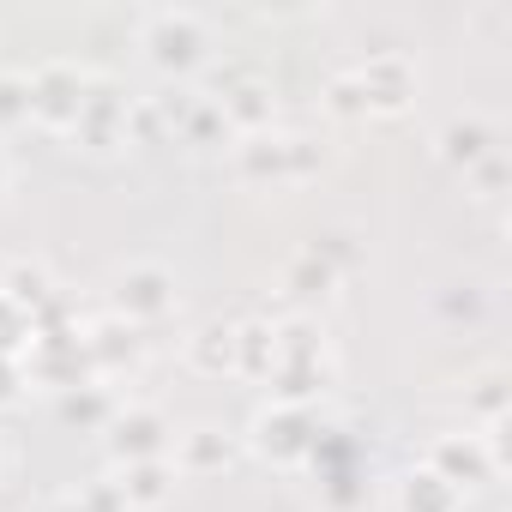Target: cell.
<instances>
[{
	"label": "cell",
	"instance_id": "cell-22",
	"mask_svg": "<svg viewBox=\"0 0 512 512\" xmlns=\"http://www.w3.org/2000/svg\"><path fill=\"white\" fill-rule=\"evenodd\" d=\"M272 362H278L272 320H235V374L241 380H266Z\"/></svg>",
	"mask_w": 512,
	"mask_h": 512
},
{
	"label": "cell",
	"instance_id": "cell-10",
	"mask_svg": "<svg viewBox=\"0 0 512 512\" xmlns=\"http://www.w3.org/2000/svg\"><path fill=\"white\" fill-rule=\"evenodd\" d=\"M127 109H133V97H121L115 79H91V97H85V109H79L67 139L85 145L91 157H115L127 145Z\"/></svg>",
	"mask_w": 512,
	"mask_h": 512
},
{
	"label": "cell",
	"instance_id": "cell-3",
	"mask_svg": "<svg viewBox=\"0 0 512 512\" xmlns=\"http://www.w3.org/2000/svg\"><path fill=\"white\" fill-rule=\"evenodd\" d=\"M211 19L193 13V7H157L139 19V49L151 61V73L163 79H193L205 61H211Z\"/></svg>",
	"mask_w": 512,
	"mask_h": 512
},
{
	"label": "cell",
	"instance_id": "cell-29",
	"mask_svg": "<svg viewBox=\"0 0 512 512\" xmlns=\"http://www.w3.org/2000/svg\"><path fill=\"white\" fill-rule=\"evenodd\" d=\"M73 494H79L85 512H127V494H121L115 476H97V482H85V488H73Z\"/></svg>",
	"mask_w": 512,
	"mask_h": 512
},
{
	"label": "cell",
	"instance_id": "cell-8",
	"mask_svg": "<svg viewBox=\"0 0 512 512\" xmlns=\"http://www.w3.org/2000/svg\"><path fill=\"white\" fill-rule=\"evenodd\" d=\"M356 91H362V109L368 115H404L416 103V61L404 49H374L350 67Z\"/></svg>",
	"mask_w": 512,
	"mask_h": 512
},
{
	"label": "cell",
	"instance_id": "cell-24",
	"mask_svg": "<svg viewBox=\"0 0 512 512\" xmlns=\"http://www.w3.org/2000/svg\"><path fill=\"white\" fill-rule=\"evenodd\" d=\"M175 133H181L187 145H217L229 127H223V115H217V103H211V97H187V103H181V115H175Z\"/></svg>",
	"mask_w": 512,
	"mask_h": 512
},
{
	"label": "cell",
	"instance_id": "cell-19",
	"mask_svg": "<svg viewBox=\"0 0 512 512\" xmlns=\"http://www.w3.org/2000/svg\"><path fill=\"white\" fill-rule=\"evenodd\" d=\"M115 410H121V398H115L103 380L73 386V392H61V398H55V416H61L67 428H79V434H103V428L115 422Z\"/></svg>",
	"mask_w": 512,
	"mask_h": 512
},
{
	"label": "cell",
	"instance_id": "cell-26",
	"mask_svg": "<svg viewBox=\"0 0 512 512\" xmlns=\"http://www.w3.org/2000/svg\"><path fill=\"white\" fill-rule=\"evenodd\" d=\"M464 187L476 193V199H500L506 187H512V163H506V151H494V157H482L470 175H464Z\"/></svg>",
	"mask_w": 512,
	"mask_h": 512
},
{
	"label": "cell",
	"instance_id": "cell-31",
	"mask_svg": "<svg viewBox=\"0 0 512 512\" xmlns=\"http://www.w3.org/2000/svg\"><path fill=\"white\" fill-rule=\"evenodd\" d=\"M49 512H85V506H79V494H61V500H55Z\"/></svg>",
	"mask_w": 512,
	"mask_h": 512
},
{
	"label": "cell",
	"instance_id": "cell-2",
	"mask_svg": "<svg viewBox=\"0 0 512 512\" xmlns=\"http://www.w3.org/2000/svg\"><path fill=\"white\" fill-rule=\"evenodd\" d=\"M326 139L320 133H296V127H266V133H247L235 145V175L241 181H260V187H296L314 181L326 169Z\"/></svg>",
	"mask_w": 512,
	"mask_h": 512
},
{
	"label": "cell",
	"instance_id": "cell-32",
	"mask_svg": "<svg viewBox=\"0 0 512 512\" xmlns=\"http://www.w3.org/2000/svg\"><path fill=\"white\" fill-rule=\"evenodd\" d=\"M7 175H13V169H7V151H0V193H7Z\"/></svg>",
	"mask_w": 512,
	"mask_h": 512
},
{
	"label": "cell",
	"instance_id": "cell-13",
	"mask_svg": "<svg viewBox=\"0 0 512 512\" xmlns=\"http://www.w3.org/2000/svg\"><path fill=\"white\" fill-rule=\"evenodd\" d=\"M235 452H241V440H235L229 428H217V422H193V428L175 434L169 464H175V476H217V470L235 464Z\"/></svg>",
	"mask_w": 512,
	"mask_h": 512
},
{
	"label": "cell",
	"instance_id": "cell-30",
	"mask_svg": "<svg viewBox=\"0 0 512 512\" xmlns=\"http://www.w3.org/2000/svg\"><path fill=\"white\" fill-rule=\"evenodd\" d=\"M19 398H25V368L13 356H0V410H13Z\"/></svg>",
	"mask_w": 512,
	"mask_h": 512
},
{
	"label": "cell",
	"instance_id": "cell-14",
	"mask_svg": "<svg viewBox=\"0 0 512 512\" xmlns=\"http://www.w3.org/2000/svg\"><path fill=\"white\" fill-rule=\"evenodd\" d=\"M211 103H217V115H223V127H229L235 139L278 127V97H272V85H266V79H253V73L229 79V85H223V97H211Z\"/></svg>",
	"mask_w": 512,
	"mask_h": 512
},
{
	"label": "cell",
	"instance_id": "cell-20",
	"mask_svg": "<svg viewBox=\"0 0 512 512\" xmlns=\"http://www.w3.org/2000/svg\"><path fill=\"white\" fill-rule=\"evenodd\" d=\"M458 506H464V494L446 488L428 464H416L392 482V512H458Z\"/></svg>",
	"mask_w": 512,
	"mask_h": 512
},
{
	"label": "cell",
	"instance_id": "cell-28",
	"mask_svg": "<svg viewBox=\"0 0 512 512\" xmlns=\"http://www.w3.org/2000/svg\"><path fill=\"white\" fill-rule=\"evenodd\" d=\"M25 350H31V314H19L7 296H0V356L19 362Z\"/></svg>",
	"mask_w": 512,
	"mask_h": 512
},
{
	"label": "cell",
	"instance_id": "cell-1",
	"mask_svg": "<svg viewBox=\"0 0 512 512\" xmlns=\"http://www.w3.org/2000/svg\"><path fill=\"white\" fill-rule=\"evenodd\" d=\"M272 338H278V362H272V374H266L272 404H302V410H314L320 392L332 386L326 332H320L308 314H296V320H272Z\"/></svg>",
	"mask_w": 512,
	"mask_h": 512
},
{
	"label": "cell",
	"instance_id": "cell-21",
	"mask_svg": "<svg viewBox=\"0 0 512 512\" xmlns=\"http://www.w3.org/2000/svg\"><path fill=\"white\" fill-rule=\"evenodd\" d=\"M0 296H7L19 314H37L55 296V272L43 260H13V266H0Z\"/></svg>",
	"mask_w": 512,
	"mask_h": 512
},
{
	"label": "cell",
	"instance_id": "cell-7",
	"mask_svg": "<svg viewBox=\"0 0 512 512\" xmlns=\"http://www.w3.org/2000/svg\"><path fill=\"white\" fill-rule=\"evenodd\" d=\"M19 368H25V386H49L55 398L73 392V386H91V380H97L79 326H73V332H31V350L19 356Z\"/></svg>",
	"mask_w": 512,
	"mask_h": 512
},
{
	"label": "cell",
	"instance_id": "cell-33",
	"mask_svg": "<svg viewBox=\"0 0 512 512\" xmlns=\"http://www.w3.org/2000/svg\"><path fill=\"white\" fill-rule=\"evenodd\" d=\"M0 458H7V452H0Z\"/></svg>",
	"mask_w": 512,
	"mask_h": 512
},
{
	"label": "cell",
	"instance_id": "cell-17",
	"mask_svg": "<svg viewBox=\"0 0 512 512\" xmlns=\"http://www.w3.org/2000/svg\"><path fill=\"white\" fill-rule=\"evenodd\" d=\"M181 362L205 380H223L235 374V320H205L181 338Z\"/></svg>",
	"mask_w": 512,
	"mask_h": 512
},
{
	"label": "cell",
	"instance_id": "cell-16",
	"mask_svg": "<svg viewBox=\"0 0 512 512\" xmlns=\"http://www.w3.org/2000/svg\"><path fill=\"white\" fill-rule=\"evenodd\" d=\"M278 284H284V296L290 302H302V308H314V302H326L338 284H344V272L326 260V253L308 241V247H296L290 260H284V272H278Z\"/></svg>",
	"mask_w": 512,
	"mask_h": 512
},
{
	"label": "cell",
	"instance_id": "cell-27",
	"mask_svg": "<svg viewBox=\"0 0 512 512\" xmlns=\"http://www.w3.org/2000/svg\"><path fill=\"white\" fill-rule=\"evenodd\" d=\"M326 109H332L338 121H368V109H362V91H356V79H350V67L326 79Z\"/></svg>",
	"mask_w": 512,
	"mask_h": 512
},
{
	"label": "cell",
	"instance_id": "cell-6",
	"mask_svg": "<svg viewBox=\"0 0 512 512\" xmlns=\"http://www.w3.org/2000/svg\"><path fill=\"white\" fill-rule=\"evenodd\" d=\"M91 79L97 73H85L79 61H43L37 73H25V85H31V121L49 127V133H73V121H79V109L91 97Z\"/></svg>",
	"mask_w": 512,
	"mask_h": 512
},
{
	"label": "cell",
	"instance_id": "cell-23",
	"mask_svg": "<svg viewBox=\"0 0 512 512\" xmlns=\"http://www.w3.org/2000/svg\"><path fill=\"white\" fill-rule=\"evenodd\" d=\"M464 416H476V422H506L512 416V380H506V368H482L476 380H464Z\"/></svg>",
	"mask_w": 512,
	"mask_h": 512
},
{
	"label": "cell",
	"instance_id": "cell-5",
	"mask_svg": "<svg viewBox=\"0 0 512 512\" xmlns=\"http://www.w3.org/2000/svg\"><path fill=\"white\" fill-rule=\"evenodd\" d=\"M175 302H181L175 272L157 266V260H133V266H121L115 284H109V314L127 320V326H139V332H151L157 320H169Z\"/></svg>",
	"mask_w": 512,
	"mask_h": 512
},
{
	"label": "cell",
	"instance_id": "cell-18",
	"mask_svg": "<svg viewBox=\"0 0 512 512\" xmlns=\"http://www.w3.org/2000/svg\"><path fill=\"white\" fill-rule=\"evenodd\" d=\"M121 494H127V512H157L175 500V464L169 458H151V464H121L115 470Z\"/></svg>",
	"mask_w": 512,
	"mask_h": 512
},
{
	"label": "cell",
	"instance_id": "cell-4",
	"mask_svg": "<svg viewBox=\"0 0 512 512\" xmlns=\"http://www.w3.org/2000/svg\"><path fill=\"white\" fill-rule=\"evenodd\" d=\"M320 428H326V422H320L314 410H302V404H266V410H253V422H247L241 446H247L253 458L278 464V470H296V464H308V458H314Z\"/></svg>",
	"mask_w": 512,
	"mask_h": 512
},
{
	"label": "cell",
	"instance_id": "cell-11",
	"mask_svg": "<svg viewBox=\"0 0 512 512\" xmlns=\"http://www.w3.org/2000/svg\"><path fill=\"white\" fill-rule=\"evenodd\" d=\"M422 464H428L446 488H458V494H476V488H494V482H500V470L488 464L482 434H434Z\"/></svg>",
	"mask_w": 512,
	"mask_h": 512
},
{
	"label": "cell",
	"instance_id": "cell-9",
	"mask_svg": "<svg viewBox=\"0 0 512 512\" xmlns=\"http://www.w3.org/2000/svg\"><path fill=\"white\" fill-rule=\"evenodd\" d=\"M103 446H109L115 470H121V464H151V458H169L175 422H169L157 404H121L115 422L103 428Z\"/></svg>",
	"mask_w": 512,
	"mask_h": 512
},
{
	"label": "cell",
	"instance_id": "cell-12",
	"mask_svg": "<svg viewBox=\"0 0 512 512\" xmlns=\"http://www.w3.org/2000/svg\"><path fill=\"white\" fill-rule=\"evenodd\" d=\"M79 338H85L91 374H97L103 386H109V380H121V374H133V368L145 362V332H139V326H127V320H115V314L85 320V326H79Z\"/></svg>",
	"mask_w": 512,
	"mask_h": 512
},
{
	"label": "cell",
	"instance_id": "cell-25",
	"mask_svg": "<svg viewBox=\"0 0 512 512\" xmlns=\"http://www.w3.org/2000/svg\"><path fill=\"white\" fill-rule=\"evenodd\" d=\"M31 121V85L25 73H0V133H13Z\"/></svg>",
	"mask_w": 512,
	"mask_h": 512
},
{
	"label": "cell",
	"instance_id": "cell-15",
	"mask_svg": "<svg viewBox=\"0 0 512 512\" xmlns=\"http://www.w3.org/2000/svg\"><path fill=\"white\" fill-rule=\"evenodd\" d=\"M500 151V127L488 115H452L440 133H434V157L452 169V175H470L482 157Z\"/></svg>",
	"mask_w": 512,
	"mask_h": 512
}]
</instances>
